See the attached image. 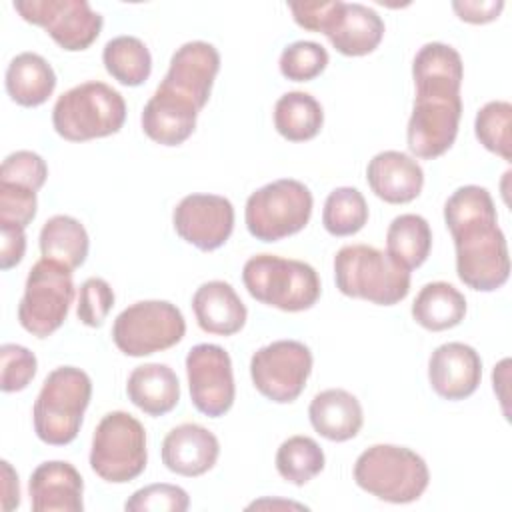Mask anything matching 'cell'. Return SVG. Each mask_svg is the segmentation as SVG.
Returning a JSON list of instances; mask_svg holds the SVG:
<instances>
[{
	"label": "cell",
	"instance_id": "6da1fadb",
	"mask_svg": "<svg viewBox=\"0 0 512 512\" xmlns=\"http://www.w3.org/2000/svg\"><path fill=\"white\" fill-rule=\"evenodd\" d=\"M412 78L416 96L406 128L408 150L416 158L434 160L448 152L458 136L464 64L456 48L428 42L414 56Z\"/></svg>",
	"mask_w": 512,
	"mask_h": 512
},
{
	"label": "cell",
	"instance_id": "7a4b0ae2",
	"mask_svg": "<svg viewBox=\"0 0 512 512\" xmlns=\"http://www.w3.org/2000/svg\"><path fill=\"white\" fill-rule=\"evenodd\" d=\"M444 222L456 248V274L472 290L494 292L510 276L506 236L484 186L456 188L444 204Z\"/></svg>",
	"mask_w": 512,
	"mask_h": 512
},
{
	"label": "cell",
	"instance_id": "3957f363",
	"mask_svg": "<svg viewBox=\"0 0 512 512\" xmlns=\"http://www.w3.org/2000/svg\"><path fill=\"white\" fill-rule=\"evenodd\" d=\"M288 8L300 28L322 32L344 56H366L384 38V20L360 2H288Z\"/></svg>",
	"mask_w": 512,
	"mask_h": 512
},
{
	"label": "cell",
	"instance_id": "277c9868",
	"mask_svg": "<svg viewBox=\"0 0 512 512\" xmlns=\"http://www.w3.org/2000/svg\"><path fill=\"white\" fill-rule=\"evenodd\" d=\"M92 398L90 376L76 366H58L42 382L32 406L36 436L50 446L70 444Z\"/></svg>",
	"mask_w": 512,
	"mask_h": 512
},
{
	"label": "cell",
	"instance_id": "5b68a950",
	"mask_svg": "<svg viewBox=\"0 0 512 512\" xmlns=\"http://www.w3.org/2000/svg\"><path fill=\"white\" fill-rule=\"evenodd\" d=\"M354 482L390 504L418 500L430 482L426 460L406 446L374 444L354 462Z\"/></svg>",
	"mask_w": 512,
	"mask_h": 512
},
{
	"label": "cell",
	"instance_id": "8992f818",
	"mask_svg": "<svg viewBox=\"0 0 512 512\" xmlns=\"http://www.w3.org/2000/svg\"><path fill=\"white\" fill-rule=\"evenodd\" d=\"M126 102L106 82H82L62 96L52 108V126L68 142L106 138L124 126Z\"/></svg>",
	"mask_w": 512,
	"mask_h": 512
},
{
	"label": "cell",
	"instance_id": "52a82bcc",
	"mask_svg": "<svg viewBox=\"0 0 512 512\" xmlns=\"http://www.w3.org/2000/svg\"><path fill=\"white\" fill-rule=\"evenodd\" d=\"M334 280L344 296L378 306H394L410 292V272L368 244H348L336 252Z\"/></svg>",
	"mask_w": 512,
	"mask_h": 512
},
{
	"label": "cell",
	"instance_id": "ba28073f",
	"mask_svg": "<svg viewBox=\"0 0 512 512\" xmlns=\"http://www.w3.org/2000/svg\"><path fill=\"white\" fill-rule=\"evenodd\" d=\"M242 282L248 294L282 312L312 308L322 292L318 272L302 260L278 254H256L242 268Z\"/></svg>",
	"mask_w": 512,
	"mask_h": 512
},
{
	"label": "cell",
	"instance_id": "9c48e42d",
	"mask_svg": "<svg viewBox=\"0 0 512 512\" xmlns=\"http://www.w3.org/2000/svg\"><path fill=\"white\" fill-rule=\"evenodd\" d=\"M314 198L306 184L280 178L254 190L244 208L248 232L262 242H278L300 232L312 216Z\"/></svg>",
	"mask_w": 512,
	"mask_h": 512
},
{
	"label": "cell",
	"instance_id": "30bf717a",
	"mask_svg": "<svg viewBox=\"0 0 512 512\" xmlns=\"http://www.w3.org/2000/svg\"><path fill=\"white\" fill-rule=\"evenodd\" d=\"M146 462L148 450L142 422L124 410L102 416L90 448L94 474L110 484H126L144 472Z\"/></svg>",
	"mask_w": 512,
	"mask_h": 512
},
{
	"label": "cell",
	"instance_id": "8fae6325",
	"mask_svg": "<svg viewBox=\"0 0 512 512\" xmlns=\"http://www.w3.org/2000/svg\"><path fill=\"white\" fill-rule=\"evenodd\" d=\"M74 294L72 270L60 262L40 258L28 272L18 304L20 326L36 338H48L64 324Z\"/></svg>",
	"mask_w": 512,
	"mask_h": 512
},
{
	"label": "cell",
	"instance_id": "7c38bea8",
	"mask_svg": "<svg viewBox=\"0 0 512 512\" xmlns=\"http://www.w3.org/2000/svg\"><path fill=\"white\" fill-rule=\"evenodd\" d=\"M186 334L180 308L168 300H140L124 308L112 324L116 348L132 358L176 346Z\"/></svg>",
	"mask_w": 512,
	"mask_h": 512
},
{
	"label": "cell",
	"instance_id": "4fadbf2b",
	"mask_svg": "<svg viewBox=\"0 0 512 512\" xmlns=\"http://www.w3.org/2000/svg\"><path fill=\"white\" fill-rule=\"evenodd\" d=\"M312 362V352L304 342L274 340L252 354L250 378L264 398L290 404L306 388Z\"/></svg>",
	"mask_w": 512,
	"mask_h": 512
},
{
	"label": "cell",
	"instance_id": "5bb4252c",
	"mask_svg": "<svg viewBox=\"0 0 512 512\" xmlns=\"http://www.w3.org/2000/svg\"><path fill=\"white\" fill-rule=\"evenodd\" d=\"M22 20L42 26L48 36L68 52L86 50L102 30V16L86 0H16Z\"/></svg>",
	"mask_w": 512,
	"mask_h": 512
},
{
	"label": "cell",
	"instance_id": "9a60e30c",
	"mask_svg": "<svg viewBox=\"0 0 512 512\" xmlns=\"http://www.w3.org/2000/svg\"><path fill=\"white\" fill-rule=\"evenodd\" d=\"M190 400L208 418L224 416L236 396L230 354L218 344H196L186 354Z\"/></svg>",
	"mask_w": 512,
	"mask_h": 512
},
{
	"label": "cell",
	"instance_id": "2e32d148",
	"mask_svg": "<svg viewBox=\"0 0 512 512\" xmlns=\"http://www.w3.org/2000/svg\"><path fill=\"white\" fill-rule=\"evenodd\" d=\"M176 234L202 252H212L226 244L234 230V206L220 194H188L174 212Z\"/></svg>",
	"mask_w": 512,
	"mask_h": 512
},
{
	"label": "cell",
	"instance_id": "e0dca14e",
	"mask_svg": "<svg viewBox=\"0 0 512 512\" xmlns=\"http://www.w3.org/2000/svg\"><path fill=\"white\" fill-rule=\"evenodd\" d=\"M218 70V50L210 42L192 40L172 54L168 72L160 86L190 100L198 110H202L210 98Z\"/></svg>",
	"mask_w": 512,
	"mask_h": 512
},
{
	"label": "cell",
	"instance_id": "ac0fdd59",
	"mask_svg": "<svg viewBox=\"0 0 512 512\" xmlns=\"http://www.w3.org/2000/svg\"><path fill=\"white\" fill-rule=\"evenodd\" d=\"M428 380L440 398L464 400L482 380L480 354L464 342L440 344L428 358Z\"/></svg>",
	"mask_w": 512,
	"mask_h": 512
},
{
	"label": "cell",
	"instance_id": "d6986e66",
	"mask_svg": "<svg viewBox=\"0 0 512 512\" xmlns=\"http://www.w3.org/2000/svg\"><path fill=\"white\" fill-rule=\"evenodd\" d=\"M160 456L170 472L194 478L214 468L220 456V442L202 424L186 422L164 436Z\"/></svg>",
	"mask_w": 512,
	"mask_h": 512
},
{
	"label": "cell",
	"instance_id": "ffe728a7",
	"mask_svg": "<svg viewBox=\"0 0 512 512\" xmlns=\"http://www.w3.org/2000/svg\"><path fill=\"white\" fill-rule=\"evenodd\" d=\"M34 512H82L84 482L74 464L48 460L38 464L28 482Z\"/></svg>",
	"mask_w": 512,
	"mask_h": 512
},
{
	"label": "cell",
	"instance_id": "44dd1931",
	"mask_svg": "<svg viewBox=\"0 0 512 512\" xmlns=\"http://www.w3.org/2000/svg\"><path fill=\"white\" fill-rule=\"evenodd\" d=\"M370 190L388 204H408L416 200L424 186L422 166L406 152H378L366 166Z\"/></svg>",
	"mask_w": 512,
	"mask_h": 512
},
{
	"label": "cell",
	"instance_id": "7402d4cb",
	"mask_svg": "<svg viewBox=\"0 0 512 512\" xmlns=\"http://www.w3.org/2000/svg\"><path fill=\"white\" fill-rule=\"evenodd\" d=\"M198 112L190 100L158 86L146 102L140 122L144 134L156 144L178 146L192 136Z\"/></svg>",
	"mask_w": 512,
	"mask_h": 512
},
{
	"label": "cell",
	"instance_id": "603a6c76",
	"mask_svg": "<svg viewBox=\"0 0 512 512\" xmlns=\"http://www.w3.org/2000/svg\"><path fill=\"white\" fill-rule=\"evenodd\" d=\"M192 310L198 326L216 336H232L246 324L248 310L232 284L224 280H210L196 288L192 296Z\"/></svg>",
	"mask_w": 512,
	"mask_h": 512
},
{
	"label": "cell",
	"instance_id": "cb8c5ba5",
	"mask_svg": "<svg viewBox=\"0 0 512 512\" xmlns=\"http://www.w3.org/2000/svg\"><path fill=\"white\" fill-rule=\"evenodd\" d=\"M308 418L312 428L330 442H346L358 436L364 424L358 398L344 388L318 392L308 406Z\"/></svg>",
	"mask_w": 512,
	"mask_h": 512
},
{
	"label": "cell",
	"instance_id": "d4e9b609",
	"mask_svg": "<svg viewBox=\"0 0 512 512\" xmlns=\"http://www.w3.org/2000/svg\"><path fill=\"white\" fill-rule=\"evenodd\" d=\"M128 400L148 416H164L180 402V382L168 364L136 366L126 382Z\"/></svg>",
	"mask_w": 512,
	"mask_h": 512
},
{
	"label": "cell",
	"instance_id": "484cf974",
	"mask_svg": "<svg viewBox=\"0 0 512 512\" xmlns=\"http://www.w3.org/2000/svg\"><path fill=\"white\" fill-rule=\"evenodd\" d=\"M4 84L12 102L24 108H36L52 96L56 74L40 54L20 52L8 64Z\"/></svg>",
	"mask_w": 512,
	"mask_h": 512
},
{
	"label": "cell",
	"instance_id": "4316f807",
	"mask_svg": "<svg viewBox=\"0 0 512 512\" xmlns=\"http://www.w3.org/2000/svg\"><path fill=\"white\" fill-rule=\"evenodd\" d=\"M466 316L464 294L448 282H428L412 302V318L430 332H442L458 326Z\"/></svg>",
	"mask_w": 512,
	"mask_h": 512
},
{
	"label": "cell",
	"instance_id": "83f0119b",
	"mask_svg": "<svg viewBox=\"0 0 512 512\" xmlns=\"http://www.w3.org/2000/svg\"><path fill=\"white\" fill-rule=\"evenodd\" d=\"M432 250V230L420 214H400L386 230V254L404 270L422 266Z\"/></svg>",
	"mask_w": 512,
	"mask_h": 512
},
{
	"label": "cell",
	"instance_id": "f1b7e54d",
	"mask_svg": "<svg viewBox=\"0 0 512 512\" xmlns=\"http://www.w3.org/2000/svg\"><path fill=\"white\" fill-rule=\"evenodd\" d=\"M40 252L42 258L64 264L70 270L80 268L86 262L90 240L80 220L56 214L48 218L40 230Z\"/></svg>",
	"mask_w": 512,
	"mask_h": 512
},
{
	"label": "cell",
	"instance_id": "f546056e",
	"mask_svg": "<svg viewBox=\"0 0 512 512\" xmlns=\"http://www.w3.org/2000/svg\"><path fill=\"white\" fill-rule=\"evenodd\" d=\"M322 124L324 110L308 92H286L274 104V128L288 142L312 140L322 130Z\"/></svg>",
	"mask_w": 512,
	"mask_h": 512
},
{
	"label": "cell",
	"instance_id": "4dcf8cb0",
	"mask_svg": "<svg viewBox=\"0 0 512 512\" xmlns=\"http://www.w3.org/2000/svg\"><path fill=\"white\" fill-rule=\"evenodd\" d=\"M106 72L122 86H140L150 78L152 56L148 46L136 36H116L102 50Z\"/></svg>",
	"mask_w": 512,
	"mask_h": 512
},
{
	"label": "cell",
	"instance_id": "1f68e13d",
	"mask_svg": "<svg viewBox=\"0 0 512 512\" xmlns=\"http://www.w3.org/2000/svg\"><path fill=\"white\" fill-rule=\"evenodd\" d=\"M274 462L282 480L294 486H304L324 470L326 458L314 438L296 434L278 446Z\"/></svg>",
	"mask_w": 512,
	"mask_h": 512
},
{
	"label": "cell",
	"instance_id": "d6a6232c",
	"mask_svg": "<svg viewBox=\"0 0 512 512\" xmlns=\"http://www.w3.org/2000/svg\"><path fill=\"white\" fill-rule=\"evenodd\" d=\"M368 222V204L358 188H334L324 202L322 224L332 236H352Z\"/></svg>",
	"mask_w": 512,
	"mask_h": 512
},
{
	"label": "cell",
	"instance_id": "836d02e7",
	"mask_svg": "<svg viewBox=\"0 0 512 512\" xmlns=\"http://www.w3.org/2000/svg\"><path fill=\"white\" fill-rule=\"evenodd\" d=\"M512 104L506 100L486 102L474 118V134L478 142L500 156L502 160H512Z\"/></svg>",
	"mask_w": 512,
	"mask_h": 512
},
{
	"label": "cell",
	"instance_id": "e575fe53",
	"mask_svg": "<svg viewBox=\"0 0 512 512\" xmlns=\"http://www.w3.org/2000/svg\"><path fill=\"white\" fill-rule=\"evenodd\" d=\"M328 60V52L322 44L312 40H296L282 50L278 68L286 80L310 82L326 70Z\"/></svg>",
	"mask_w": 512,
	"mask_h": 512
},
{
	"label": "cell",
	"instance_id": "d590c367",
	"mask_svg": "<svg viewBox=\"0 0 512 512\" xmlns=\"http://www.w3.org/2000/svg\"><path fill=\"white\" fill-rule=\"evenodd\" d=\"M190 506L188 492L176 484H148L136 490L126 502L128 512H184Z\"/></svg>",
	"mask_w": 512,
	"mask_h": 512
},
{
	"label": "cell",
	"instance_id": "8d00e7d4",
	"mask_svg": "<svg viewBox=\"0 0 512 512\" xmlns=\"http://www.w3.org/2000/svg\"><path fill=\"white\" fill-rule=\"evenodd\" d=\"M38 360L34 352L20 344L0 346V388L2 392H20L36 376Z\"/></svg>",
	"mask_w": 512,
	"mask_h": 512
},
{
	"label": "cell",
	"instance_id": "74e56055",
	"mask_svg": "<svg viewBox=\"0 0 512 512\" xmlns=\"http://www.w3.org/2000/svg\"><path fill=\"white\" fill-rule=\"evenodd\" d=\"M114 306L112 286L98 276H92L82 282L78 292L76 316L84 326L100 328Z\"/></svg>",
	"mask_w": 512,
	"mask_h": 512
},
{
	"label": "cell",
	"instance_id": "f35d334b",
	"mask_svg": "<svg viewBox=\"0 0 512 512\" xmlns=\"http://www.w3.org/2000/svg\"><path fill=\"white\" fill-rule=\"evenodd\" d=\"M48 178L44 158L32 150H16L8 154L0 166V182H12L38 192Z\"/></svg>",
	"mask_w": 512,
	"mask_h": 512
},
{
	"label": "cell",
	"instance_id": "ab89813d",
	"mask_svg": "<svg viewBox=\"0 0 512 512\" xmlns=\"http://www.w3.org/2000/svg\"><path fill=\"white\" fill-rule=\"evenodd\" d=\"M36 208L38 200L34 190L12 182H0V224L26 228L36 216Z\"/></svg>",
	"mask_w": 512,
	"mask_h": 512
},
{
	"label": "cell",
	"instance_id": "60d3db41",
	"mask_svg": "<svg viewBox=\"0 0 512 512\" xmlns=\"http://www.w3.org/2000/svg\"><path fill=\"white\" fill-rule=\"evenodd\" d=\"M26 228L0 224V268L10 270L14 268L26 252Z\"/></svg>",
	"mask_w": 512,
	"mask_h": 512
},
{
	"label": "cell",
	"instance_id": "b9f144b4",
	"mask_svg": "<svg viewBox=\"0 0 512 512\" xmlns=\"http://www.w3.org/2000/svg\"><path fill=\"white\" fill-rule=\"evenodd\" d=\"M504 8L502 0H464L452 2V10L458 14L460 20L468 24H486L500 16Z\"/></svg>",
	"mask_w": 512,
	"mask_h": 512
},
{
	"label": "cell",
	"instance_id": "7bdbcfd3",
	"mask_svg": "<svg viewBox=\"0 0 512 512\" xmlns=\"http://www.w3.org/2000/svg\"><path fill=\"white\" fill-rule=\"evenodd\" d=\"M2 510L10 512L20 506V484L18 474L8 460H2Z\"/></svg>",
	"mask_w": 512,
	"mask_h": 512
},
{
	"label": "cell",
	"instance_id": "ee69618b",
	"mask_svg": "<svg viewBox=\"0 0 512 512\" xmlns=\"http://www.w3.org/2000/svg\"><path fill=\"white\" fill-rule=\"evenodd\" d=\"M288 506V508H306L302 504H296V502H276V500H260V502H252L248 508H262V506Z\"/></svg>",
	"mask_w": 512,
	"mask_h": 512
}]
</instances>
